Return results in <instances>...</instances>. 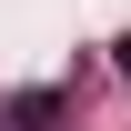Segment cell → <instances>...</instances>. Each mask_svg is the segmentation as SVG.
Segmentation results:
<instances>
[{
	"label": "cell",
	"mask_w": 131,
	"mask_h": 131,
	"mask_svg": "<svg viewBox=\"0 0 131 131\" xmlns=\"http://www.w3.org/2000/svg\"><path fill=\"white\" fill-rule=\"evenodd\" d=\"M111 61H121V71H131V40H121V50H111Z\"/></svg>",
	"instance_id": "cell-2"
},
{
	"label": "cell",
	"mask_w": 131,
	"mask_h": 131,
	"mask_svg": "<svg viewBox=\"0 0 131 131\" xmlns=\"http://www.w3.org/2000/svg\"><path fill=\"white\" fill-rule=\"evenodd\" d=\"M50 121H61V91H20L10 101V131H50Z\"/></svg>",
	"instance_id": "cell-1"
}]
</instances>
